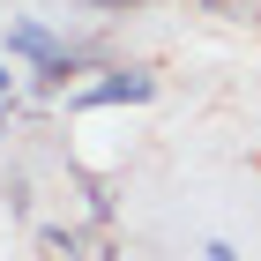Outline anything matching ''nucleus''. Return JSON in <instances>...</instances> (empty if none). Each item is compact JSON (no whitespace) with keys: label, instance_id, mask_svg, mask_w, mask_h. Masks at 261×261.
<instances>
[{"label":"nucleus","instance_id":"nucleus-4","mask_svg":"<svg viewBox=\"0 0 261 261\" xmlns=\"http://www.w3.org/2000/svg\"><path fill=\"white\" fill-rule=\"evenodd\" d=\"M90 8H149V0H90Z\"/></svg>","mask_w":261,"mask_h":261},{"label":"nucleus","instance_id":"nucleus-3","mask_svg":"<svg viewBox=\"0 0 261 261\" xmlns=\"http://www.w3.org/2000/svg\"><path fill=\"white\" fill-rule=\"evenodd\" d=\"M45 254H53V261H75V231H45Z\"/></svg>","mask_w":261,"mask_h":261},{"label":"nucleus","instance_id":"nucleus-1","mask_svg":"<svg viewBox=\"0 0 261 261\" xmlns=\"http://www.w3.org/2000/svg\"><path fill=\"white\" fill-rule=\"evenodd\" d=\"M149 97H157V75H149V67H112V75L90 82L75 105H90V112H97V105H149Z\"/></svg>","mask_w":261,"mask_h":261},{"label":"nucleus","instance_id":"nucleus-2","mask_svg":"<svg viewBox=\"0 0 261 261\" xmlns=\"http://www.w3.org/2000/svg\"><path fill=\"white\" fill-rule=\"evenodd\" d=\"M8 60H60V38L45 30V22H8Z\"/></svg>","mask_w":261,"mask_h":261},{"label":"nucleus","instance_id":"nucleus-5","mask_svg":"<svg viewBox=\"0 0 261 261\" xmlns=\"http://www.w3.org/2000/svg\"><path fill=\"white\" fill-rule=\"evenodd\" d=\"M0 120H8V67H0Z\"/></svg>","mask_w":261,"mask_h":261},{"label":"nucleus","instance_id":"nucleus-6","mask_svg":"<svg viewBox=\"0 0 261 261\" xmlns=\"http://www.w3.org/2000/svg\"><path fill=\"white\" fill-rule=\"evenodd\" d=\"M209 8H217V0H209Z\"/></svg>","mask_w":261,"mask_h":261}]
</instances>
